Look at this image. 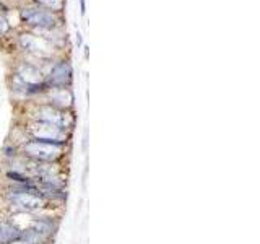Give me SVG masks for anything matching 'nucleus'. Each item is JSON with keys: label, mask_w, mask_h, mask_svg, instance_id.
Returning a JSON list of instances; mask_svg holds the SVG:
<instances>
[{"label": "nucleus", "mask_w": 260, "mask_h": 244, "mask_svg": "<svg viewBox=\"0 0 260 244\" xmlns=\"http://www.w3.org/2000/svg\"><path fill=\"white\" fill-rule=\"evenodd\" d=\"M20 153L24 158H29L38 163H57L60 158H63L65 145L26 138V142H23L21 145Z\"/></svg>", "instance_id": "2"}, {"label": "nucleus", "mask_w": 260, "mask_h": 244, "mask_svg": "<svg viewBox=\"0 0 260 244\" xmlns=\"http://www.w3.org/2000/svg\"><path fill=\"white\" fill-rule=\"evenodd\" d=\"M35 119L32 120H41V122H47V124H54L60 129L70 130L73 126V119L72 116L63 109H57L54 106L47 104V106H39L35 111Z\"/></svg>", "instance_id": "4"}, {"label": "nucleus", "mask_w": 260, "mask_h": 244, "mask_svg": "<svg viewBox=\"0 0 260 244\" xmlns=\"http://www.w3.org/2000/svg\"><path fill=\"white\" fill-rule=\"evenodd\" d=\"M38 2L39 5L51 8V10H60V7H62V0H38Z\"/></svg>", "instance_id": "10"}, {"label": "nucleus", "mask_w": 260, "mask_h": 244, "mask_svg": "<svg viewBox=\"0 0 260 244\" xmlns=\"http://www.w3.org/2000/svg\"><path fill=\"white\" fill-rule=\"evenodd\" d=\"M8 202L15 208V214H35L47 207V203L51 200H47L43 194H41L39 187H32L29 191H21L12 187L10 192L7 194Z\"/></svg>", "instance_id": "1"}, {"label": "nucleus", "mask_w": 260, "mask_h": 244, "mask_svg": "<svg viewBox=\"0 0 260 244\" xmlns=\"http://www.w3.org/2000/svg\"><path fill=\"white\" fill-rule=\"evenodd\" d=\"M81 2V13H85V0H80Z\"/></svg>", "instance_id": "11"}, {"label": "nucleus", "mask_w": 260, "mask_h": 244, "mask_svg": "<svg viewBox=\"0 0 260 244\" xmlns=\"http://www.w3.org/2000/svg\"><path fill=\"white\" fill-rule=\"evenodd\" d=\"M16 78H20L24 86H31V85H39L43 83V73L38 70L36 67H32L31 64H21L18 70H16Z\"/></svg>", "instance_id": "8"}, {"label": "nucleus", "mask_w": 260, "mask_h": 244, "mask_svg": "<svg viewBox=\"0 0 260 244\" xmlns=\"http://www.w3.org/2000/svg\"><path fill=\"white\" fill-rule=\"evenodd\" d=\"M23 20L28 24L32 26H39V29H49L55 26V18L51 13H46L43 10H35V8H28V10H23L21 13Z\"/></svg>", "instance_id": "6"}, {"label": "nucleus", "mask_w": 260, "mask_h": 244, "mask_svg": "<svg viewBox=\"0 0 260 244\" xmlns=\"http://www.w3.org/2000/svg\"><path fill=\"white\" fill-rule=\"evenodd\" d=\"M49 101L54 108L67 111L72 106L73 96L67 88H49Z\"/></svg>", "instance_id": "9"}, {"label": "nucleus", "mask_w": 260, "mask_h": 244, "mask_svg": "<svg viewBox=\"0 0 260 244\" xmlns=\"http://www.w3.org/2000/svg\"><path fill=\"white\" fill-rule=\"evenodd\" d=\"M72 80V67L69 62H60L49 73V88H65Z\"/></svg>", "instance_id": "5"}, {"label": "nucleus", "mask_w": 260, "mask_h": 244, "mask_svg": "<svg viewBox=\"0 0 260 244\" xmlns=\"http://www.w3.org/2000/svg\"><path fill=\"white\" fill-rule=\"evenodd\" d=\"M21 44L24 49H28L29 52L36 54L39 57H47L52 54V47L47 43V39H44V38H38L32 35H23Z\"/></svg>", "instance_id": "7"}, {"label": "nucleus", "mask_w": 260, "mask_h": 244, "mask_svg": "<svg viewBox=\"0 0 260 244\" xmlns=\"http://www.w3.org/2000/svg\"><path fill=\"white\" fill-rule=\"evenodd\" d=\"M28 138L41 142H51V143H62L65 145L69 142V130L60 129L54 124H47V122L41 120H31L26 127Z\"/></svg>", "instance_id": "3"}, {"label": "nucleus", "mask_w": 260, "mask_h": 244, "mask_svg": "<svg viewBox=\"0 0 260 244\" xmlns=\"http://www.w3.org/2000/svg\"><path fill=\"white\" fill-rule=\"evenodd\" d=\"M77 44L81 46V35H80V33H78V36H77Z\"/></svg>", "instance_id": "12"}]
</instances>
